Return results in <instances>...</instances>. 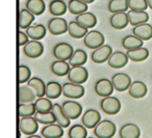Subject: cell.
<instances>
[{
	"label": "cell",
	"instance_id": "cell-11",
	"mask_svg": "<svg viewBox=\"0 0 152 138\" xmlns=\"http://www.w3.org/2000/svg\"><path fill=\"white\" fill-rule=\"evenodd\" d=\"M23 53L28 58H38L40 57L45 50L44 45L40 41L37 40H29L24 46H23Z\"/></svg>",
	"mask_w": 152,
	"mask_h": 138
},
{
	"label": "cell",
	"instance_id": "cell-5",
	"mask_svg": "<svg viewBox=\"0 0 152 138\" xmlns=\"http://www.w3.org/2000/svg\"><path fill=\"white\" fill-rule=\"evenodd\" d=\"M61 109L67 118L70 120L79 118L83 112L82 105L75 101H65L61 104Z\"/></svg>",
	"mask_w": 152,
	"mask_h": 138
},
{
	"label": "cell",
	"instance_id": "cell-35",
	"mask_svg": "<svg viewBox=\"0 0 152 138\" xmlns=\"http://www.w3.org/2000/svg\"><path fill=\"white\" fill-rule=\"evenodd\" d=\"M122 46L127 51L137 49L143 46V41L134 35H128L122 40Z\"/></svg>",
	"mask_w": 152,
	"mask_h": 138
},
{
	"label": "cell",
	"instance_id": "cell-34",
	"mask_svg": "<svg viewBox=\"0 0 152 138\" xmlns=\"http://www.w3.org/2000/svg\"><path fill=\"white\" fill-rule=\"evenodd\" d=\"M87 62V54L83 49H77L69 60V64L73 66H83Z\"/></svg>",
	"mask_w": 152,
	"mask_h": 138
},
{
	"label": "cell",
	"instance_id": "cell-16",
	"mask_svg": "<svg viewBox=\"0 0 152 138\" xmlns=\"http://www.w3.org/2000/svg\"><path fill=\"white\" fill-rule=\"evenodd\" d=\"M129 24L132 26H137L139 24L146 23L150 20L149 13L146 11H128L126 12Z\"/></svg>",
	"mask_w": 152,
	"mask_h": 138
},
{
	"label": "cell",
	"instance_id": "cell-4",
	"mask_svg": "<svg viewBox=\"0 0 152 138\" xmlns=\"http://www.w3.org/2000/svg\"><path fill=\"white\" fill-rule=\"evenodd\" d=\"M101 109L108 115H115L118 113L121 110L120 101L114 96H107L102 98L100 103Z\"/></svg>",
	"mask_w": 152,
	"mask_h": 138
},
{
	"label": "cell",
	"instance_id": "cell-12",
	"mask_svg": "<svg viewBox=\"0 0 152 138\" xmlns=\"http://www.w3.org/2000/svg\"><path fill=\"white\" fill-rule=\"evenodd\" d=\"M111 83L113 85L114 90H117L118 92H124L126 90H128L132 83V79L129 75L119 72L112 76Z\"/></svg>",
	"mask_w": 152,
	"mask_h": 138
},
{
	"label": "cell",
	"instance_id": "cell-19",
	"mask_svg": "<svg viewBox=\"0 0 152 138\" xmlns=\"http://www.w3.org/2000/svg\"><path fill=\"white\" fill-rule=\"evenodd\" d=\"M133 35L142 41L150 40L152 38V26L148 22L134 26L133 29Z\"/></svg>",
	"mask_w": 152,
	"mask_h": 138
},
{
	"label": "cell",
	"instance_id": "cell-14",
	"mask_svg": "<svg viewBox=\"0 0 152 138\" xmlns=\"http://www.w3.org/2000/svg\"><path fill=\"white\" fill-rule=\"evenodd\" d=\"M94 91L97 95L102 98L110 96L114 92V87L111 80L108 79H101L97 80L94 85Z\"/></svg>",
	"mask_w": 152,
	"mask_h": 138
},
{
	"label": "cell",
	"instance_id": "cell-6",
	"mask_svg": "<svg viewBox=\"0 0 152 138\" xmlns=\"http://www.w3.org/2000/svg\"><path fill=\"white\" fill-rule=\"evenodd\" d=\"M38 122L34 117L20 118L19 120V131L26 136L35 135L38 130Z\"/></svg>",
	"mask_w": 152,
	"mask_h": 138
},
{
	"label": "cell",
	"instance_id": "cell-44",
	"mask_svg": "<svg viewBox=\"0 0 152 138\" xmlns=\"http://www.w3.org/2000/svg\"><path fill=\"white\" fill-rule=\"evenodd\" d=\"M28 37L27 34L21 30L18 31V46H24L28 42Z\"/></svg>",
	"mask_w": 152,
	"mask_h": 138
},
{
	"label": "cell",
	"instance_id": "cell-49",
	"mask_svg": "<svg viewBox=\"0 0 152 138\" xmlns=\"http://www.w3.org/2000/svg\"><path fill=\"white\" fill-rule=\"evenodd\" d=\"M60 138H63V137H60Z\"/></svg>",
	"mask_w": 152,
	"mask_h": 138
},
{
	"label": "cell",
	"instance_id": "cell-2",
	"mask_svg": "<svg viewBox=\"0 0 152 138\" xmlns=\"http://www.w3.org/2000/svg\"><path fill=\"white\" fill-rule=\"evenodd\" d=\"M67 76L69 82L82 85L87 81L89 74L88 70L84 66H73L70 67V70Z\"/></svg>",
	"mask_w": 152,
	"mask_h": 138
},
{
	"label": "cell",
	"instance_id": "cell-3",
	"mask_svg": "<svg viewBox=\"0 0 152 138\" xmlns=\"http://www.w3.org/2000/svg\"><path fill=\"white\" fill-rule=\"evenodd\" d=\"M105 37L103 34L98 30L88 31L84 37V44L89 49H97L98 47L104 45Z\"/></svg>",
	"mask_w": 152,
	"mask_h": 138
},
{
	"label": "cell",
	"instance_id": "cell-45",
	"mask_svg": "<svg viewBox=\"0 0 152 138\" xmlns=\"http://www.w3.org/2000/svg\"><path fill=\"white\" fill-rule=\"evenodd\" d=\"M79 1H81V2H83V3H85V4H92V3H93V2H94L95 0H79Z\"/></svg>",
	"mask_w": 152,
	"mask_h": 138
},
{
	"label": "cell",
	"instance_id": "cell-28",
	"mask_svg": "<svg viewBox=\"0 0 152 138\" xmlns=\"http://www.w3.org/2000/svg\"><path fill=\"white\" fill-rule=\"evenodd\" d=\"M27 86H28L29 87H31L33 89V91L35 92L36 96L37 98L45 97V84L44 80L41 79L40 78H37V77L31 78L27 82Z\"/></svg>",
	"mask_w": 152,
	"mask_h": 138
},
{
	"label": "cell",
	"instance_id": "cell-33",
	"mask_svg": "<svg viewBox=\"0 0 152 138\" xmlns=\"http://www.w3.org/2000/svg\"><path fill=\"white\" fill-rule=\"evenodd\" d=\"M35 21V15L27 9H21L19 12V28L27 29Z\"/></svg>",
	"mask_w": 152,
	"mask_h": 138
},
{
	"label": "cell",
	"instance_id": "cell-18",
	"mask_svg": "<svg viewBox=\"0 0 152 138\" xmlns=\"http://www.w3.org/2000/svg\"><path fill=\"white\" fill-rule=\"evenodd\" d=\"M128 92H129V95L133 98L140 99V98H143L144 96H146L148 93V87L146 84L143 83L142 81L136 80L131 83L128 88Z\"/></svg>",
	"mask_w": 152,
	"mask_h": 138
},
{
	"label": "cell",
	"instance_id": "cell-29",
	"mask_svg": "<svg viewBox=\"0 0 152 138\" xmlns=\"http://www.w3.org/2000/svg\"><path fill=\"white\" fill-rule=\"evenodd\" d=\"M68 32H69L70 37H72L74 38H77V39H79V38H84L85 37V36L88 32V29L82 27L77 21H70L68 24Z\"/></svg>",
	"mask_w": 152,
	"mask_h": 138
},
{
	"label": "cell",
	"instance_id": "cell-8",
	"mask_svg": "<svg viewBox=\"0 0 152 138\" xmlns=\"http://www.w3.org/2000/svg\"><path fill=\"white\" fill-rule=\"evenodd\" d=\"M62 95L69 99H79L85 95V87L82 85L71 82L64 83L62 86Z\"/></svg>",
	"mask_w": 152,
	"mask_h": 138
},
{
	"label": "cell",
	"instance_id": "cell-48",
	"mask_svg": "<svg viewBox=\"0 0 152 138\" xmlns=\"http://www.w3.org/2000/svg\"><path fill=\"white\" fill-rule=\"evenodd\" d=\"M86 138H94V137H86Z\"/></svg>",
	"mask_w": 152,
	"mask_h": 138
},
{
	"label": "cell",
	"instance_id": "cell-37",
	"mask_svg": "<svg viewBox=\"0 0 152 138\" xmlns=\"http://www.w3.org/2000/svg\"><path fill=\"white\" fill-rule=\"evenodd\" d=\"M108 9L112 13L126 12L128 8V0H110L109 2Z\"/></svg>",
	"mask_w": 152,
	"mask_h": 138
},
{
	"label": "cell",
	"instance_id": "cell-32",
	"mask_svg": "<svg viewBox=\"0 0 152 138\" xmlns=\"http://www.w3.org/2000/svg\"><path fill=\"white\" fill-rule=\"evenodd\" d=\"M26 9L35 16H38L45 12V4L44 0H27Z\"/></svg>",
	"mask_w": 152,
	"mask_h": 138
},
{
	"label": "cell",
	"instance_id": "cell-46",
	"mask_svg": "<svg viewBox=\"0 0 152 138\" xmlns=\"http://www.w3.org/2000/svg\"><path fill=\"white\" fill-rule=\"evenodd\" d=\"M146 2H147L148 7H150L152 10V0H146Z\"/></svg>",
	"mask_w": 152,
	"mask_h": 138
},
{
	"label": "cell",
	"instance_id": "cell-36",
	"mask_svg": "<svg viewBox=\"0 0 152 138\" xmlns=\"http://www.w3.org/2000/svg\"><path fill=\"white\" fill-rule=\"evenodd\" d=\"M67 6L70 13L75 15H79L83 12H87L88 10V4L79 0H69Z\"/></svg>",
	"mask_w": 152,
	"mask_h": 138
},
{
	"label": "cell",
	"instance_id": "cell-40",
	"mask_svg": "<svg viewBox=\"0 0 152 138\" xmlns=\"http://www.w3.org/2000/svg\"><path fill=\"white\" fill-rule=\"evenodd\" d=\"M33 117L36 119V120L38 122V124H42L45 126L56 123L55 118H54L52 112H37Z\"/></svg>",
	"mask_w": 152,
	"mask_h": 138
},
{
	"label": "cell",
	"instance_id": "cell-22",
	"mask_svg": "<svg viewBox=\"0 0 152 138\" xmlns=\"http://www.w3.org/2000/svg\"><path fill=\"white\" fill-rule=\"evenodd\" d=\"M55 118L56 123L61 126L62 128H69L70 125V120H69L67 118V116L64 114L62 109H61V105L59 104H53L52 111H51Z\"/></svg>",
	"mask_w": 152,
	"mask_h": 138
},
{
	"label": "cell",
	"instance_id": "cell-31",
	"mask_svg": "<svg viewBox=\"0 0 152 138\" xmlns=\"http://www.w3.org/2000/svg\"><path fill=\"white\" fill-rule=\"evenodd\" d=\"M68 6L63 0H52L49 4V12L55 16L60 17L66 13Z\"/></svg>",
	"mask_w": 152,
	"mask_h": 138
},
{
	"label": "cell",
	"instance_id": "cell-7",
	"mask_svg": "<svg viewBox=\"0 0 152 138\" xmlns=\"http://www.w3.org/2000/svg\"><path fill=\"white\" fill-rule=\"evenodd\" d=\"M47 29L52 35H62L68 31V22L64 18L54 17L48 21Z\"/></svg>",
	"mask_w": 152,
	"mask_h": 138
},
{
	"label": "cell",
	"instance_id": "cell-10",
	"mask_svg": "<svg viewBox=\"0 0 152 138\" xmlns=\"http://www.w3.org/2000/svg\"><path fill=\"white\" fill-rule=\"evenodd\" d=\"M102 116L100 112L94 109H88L84 112L81 118L82 125L87 129H94L101 121Z\"/></svg>",
	"mask_w": 152,
	"mask_h": 138
},
{
	"label": "cell",
	"instance_id": "cell-24",
	"mask_svg": "<svg viewBox=\"0 0 152 138\" xmlns=\"http://www.w3.org/2000/svg\"><path fill=\"white\" fill-rule=\"evenodd\" d=\"M25 33L27 34L28 38L39 41L40 39L44 38L45 36L46 35V28L42 24L31 25L26 29Z\"/></svg>",
	"mask_w": 152,
	"mask_h": 138
},
{
	"label": "cell",
	"instance_id": "cell-41",
	"mask_svg": "<svg viewBox=\"0 0 152 138\" xmlns=\"http://www.w3.org/2000/svg\"><path fill=\"white\" fill-rule=\"evenodd\" d=\"M34 104H35L36 110L38 112H49L52 111V108L53 105L51 100L46 97L37 98Z\"/></svg>",
	"mask_w": 152,
	"mask_h": 138
},
{
	"label": "cell",
	"instance_id": "cell-21",
	"mask_svg": "<svg viewBox=\"0 0 152 138\" xmlns=\"http://www.w3.org/2000/svg\"><path fill=\"white\" fill-rule=\"evenodd\" d=\"M75 21L88 29L94 28L97 24V18L93 12H86L79 15H77V17L75 18Z\"/></svg>",
	"mask_w": 152,
	"mask_h": 138
},
{
	"label": "cell",
	"instance_id": "cell-39",
	"mask_svg": "<svg viewBox=\"0 0 152 138\" xmlns=\"http://www.w3.org/2000/svg\"><path fill=\"white\" fill-rule=\"evenodd\" d=\"M68 137L69 138H86L87 128L80 124L72 125L68 131Z\"/></svg>",
	"mask_w": 152,
	"mask_h": 138
},
{
	"label": "cell",
	"instance_id": "cell-42",
	"mask_svg": "<svg viewBox=\"0 0 152 138\" xmlns=\"http://www.w3.org/2000/svg\"><path fill=\"white\" fill-rule=\"evenodd\" d=\"M31 79V70L26 65H20L18 67V83L22 85L27 83Z\"/></svg>",
	"mask_w": 152,
	"mask_h": 138
},
{
	"label": "cell",
	"instance_id": "cell-1",
	"mask_svg": "<svg viewBox=\"0 0 152 138\" xmlns=\"http://www.w3.org/2000/svg\"><path fill=\"white\" fill-rule=\"evenodd\" d=\"M116 132V125L109 120H101L94 128V134L97 138H112Z\"/></svg>",
	"mask_w": 152,
	"mask_h": 138
},
{
	"label": "cell",
	"instance_id": "cell-38",
	"mask_svg": "<svg viewBox=\"0 0 152 138\" xmlns=\"http://www.w3.org/2000/svg\"><path fill=\"white\" fill-rule=\"evenodd\" d=\"M37 112L35 104H19L18 106V114L20 118H27V117H33Z\"/></svg>",
	"mask_w": 152,
	"mask_h": 138
},
{
	"label": "cell",
	"instance_id": "cell-17",
	"mask_svg": "<svg viewBox=\"0 0 152 138\" xmlns=\"http://www.w3.org/2000/svg\"><path fill=\"white\" fill-rule=\"evenodd\" d=\"M41 135L43 138H60L64 135L63 128L57 123L45 125L41 129Z\"/></svg>",
	"mask_w": 152,
	"mask_h": 138
},
{
	"label": "cell",
	"instance_id": "cell-27",
	"mask_svg": "<svg viewBox=\"0 0 152 138\" xmlns=\"http://www.w3.org/2000/svg\"><path fill=\"white\" fill-rule=\"evenodd\" d=\"M69 70H70V65L69 64V62L65 61L56 60L53 62L50 66V70L52 71V73L58 77H63L68 75Z\"/></svg>",
	"mask_w": 152,
	"mask_h": 138
},
{
	"label": "cell",
	"instance_id": "cell-30",
	"mask_svg": "<svg viewBox=\"0 0 152 138\" xmlns=\"http://www.w3.org/2000/svg\"><path fill=\"white\" fill-rule=\"evenodd\" d=\"M126 55L128 57L129 60L133 61V62H142L145 61L149 55H150V52L146 47H140L137 49H134V50H129L126 53Z\"/></svg>",
	"mask_w": 152,
	"mask_h": 138
},
{
	"label": "cell",
	"instance_id": "cell-43",
	"mask_svg": "<svg viewBox=\"0 0 152 138\" xmlns=\"http://www.w3.org/2000/svg\"><path fill=\"white\" fill-rule=\"evenodd\" d=\"M128 8L132 11H146L148 4L146 0H128Z\"/></svg>",
	"mask_w": 152,
	"mask_h": 138
},
{
	"label": "cell",
	"instance_id": "cell-25",
	"mask_svg": "<svg viewBox=\"0 0 152 138\" xmlns=\"http://www.w3.org/2000/svg\"><path fill=\"white\" fill-rule=\"evenodd\" d=\"M120 138H139L141 137L140 128L133 123L124 125L119 130Z\"/></svg>",
	"mask_w": 152,
	"mask_h": 138
},
{
	"label": "cell",
	"instance_id": "cell-9",
	"mask_svg": "<svg viewBox=\"0 0 152 138\" xmlns=\"http://www.w3.org/2000/svg\"><path fill=\"white\" fill-rule=\"evenodd\" d=\"M74 53L73 46L69 45V43L61 42L54 46L53 49V56L56 58V60L59 61H69L71 55Z\"/></svg>",
	"mask_w": 152,
	"mask_h": 138
},
{
	"label": "cell",
	"instance_id": "cell-26",
	"mask_svg": "<svg viewBox=\"0 0 152 138\" xmlns=\"http://www.w3.org/2000/svg\"><path fill=\"white\" fill-rule=\"evenodd\" d=\"M62 95V87L59 82L50 81L45 85V96L50 100L57 99Z\"/></svg>",
	"mask_w": 152,
	"mask_h": 138
},
{
	"label": "cell",
	"instance_id": "cell-47",
	"mask_svg": "<svg viewBox=\"0 0 152 138\" xmlns=\"http://www.w3.org/2000/svg\"><path fill=\"white\" fill-rule=\"evenodd\" d=\"M27 138H43L42 137H40V136H37V135H32V136H28Z\"/></svg>",
	"mask_w": 152,
	"mask_h": 138
},
{
	"label": "cell",
	"instance_id": "cell-15",
	"mask_svg": "<svg viewBox=\"0 0 152 138\" xmlns=\"http://www.w3.org/2000/svg\"><path fill=\"white\" fill-rule=\"evenodd\" d=\"M128 57L126 54L121 51H116L111 54L108 60V64L113 69H120L125 67L128 62Z\"/></svg>",
	"mask_w": 152,
	"mask_h": 138
},
{
	"label": "cell",
	"instance_id": "cell-20",
	"mask_svg": "<svg viewBox=\"0 0 152 138\" xmlns=\"http://www.w3.org/2000/svg\"><path fill=\"white\" fill-rule=\"evenodd\" d=\"M36 94L28 86H20L18 89L19 104H30L36 100Z\"/></svg>",
	"mask_w": 152,
	"mask_h": 138
},
{
	"label": "cell",
	"instance_id": "cell-13",
	"mask_svg": "<svg viewBox=\"0 0 152 138\" xmlns=\"http://www.w3.org/2000/svg\"><path fill=\"white\" fill-rule=\"evenodd\" d=\"M113 53L112 47L109 45H103L97 49L94 50L91 54V59L95 63H104L108 62L110 56Z\"/></svg>",
	"mask_w": 152,
	"mask_h": 138
},
{
	"label": "cell",
	"instance_id": "cell-23",
	"mask_svg": "<svg viewBox=\"0 0 152 138\" xmlns=\"http://www.w3.org/2000/svg\"><path fill=\"white\" fill-rule=\"evenodd\" d=\"M110 26L116 29H123L129 24L128 17L126 12H117L113 13L110 19Z\"/></svg>",
	"mask_w": 152,
	"mask_h": 138
}]
</instances>
